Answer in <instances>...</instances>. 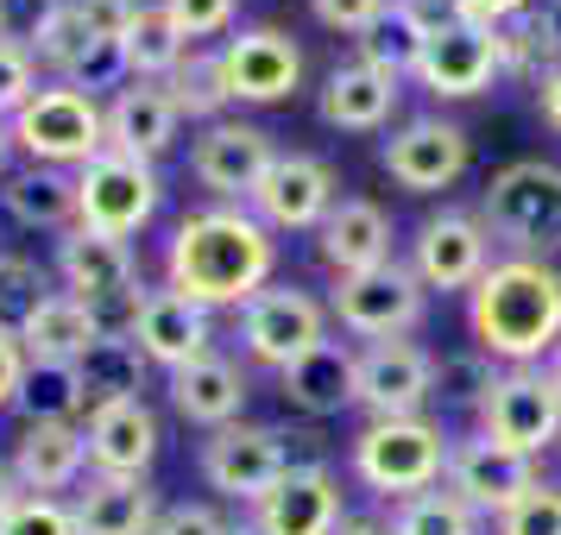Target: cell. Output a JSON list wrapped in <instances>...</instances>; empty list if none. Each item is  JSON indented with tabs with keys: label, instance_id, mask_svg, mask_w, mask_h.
<instances>
[{
	"label": "cell",
	"instance_id": "obj_1",
	"mask_svg": "<svg viewBox=\"0 0 561 535\" xmlns=\"http://www.w3.org/2000/svg\"><path fill=\"white\" fill-rule=\"evenodd\" d=\"M278 265V240L259 221L253 208H203V214H183L171 246H164V271L171 290L190 296L203 309H247L272 283Z\"/></svg>",
	"mask_w": 561,
	"mask_h": 535
},
{
	"label": "cell",
	"instance_id": "obj_2",
	"mask_svg": "<svg viewBox=\"0 0 561 535\" xmlns=\"http://www.w3.org/2000/svg\"><path fill=\"white\" fill-rule=\"evenodd\" d=\"M467 328L473 353L530 365L556 353L561 340V271L542 258H499L485 265V278L467 290Z\"/></svg>",
	"mask_w": 561,
	"mask_h": 535
},
{
	"label": "cell",
	"instance_id": "obj_3",
	"mask_svg": "<svg viewBox=\"0 0 561 535\" xmlns=\"http://www.w3.org/2000/svg\"><path fill=\"white\" fill-rule=\"evenodd\" d=\"M485 233H499L505 246H517V258L561 253V164L549 158H517L480 196Z\"/></svg>",
	"mask_w": 561,
	"mask_h": 535
},
{
	"label": "cell",
	"instance_id": "obj_4",
	"mask_svg": "<svg viewBox=\"0 0 561 535\" xmlns=\"http://www.w3.org/2000/svg\"><path fill=\"white\" fill-rule=\"evenodd\" d=\"M354 473L379 498H416L448 473V434L423 416H373L354 441Z\"/></svg>",
	"mask_w": 561,
	"mask_h": 535
},
{
	"label": "cell",
	"instance_id": "obj_5",
	"mask_svg": "<svg viewBox=\"0 0 561 535\" xmlns=\"http://www.w3.org/2000/svg\"><path fill=\"white\" fill-rule=\"evenodd\" d=\"M13 146H26L32 164L82 171L95 152H107V114L95 107V95H82L70 82H45V89L13 114Z\"/></svg>",
	"mask_w": 561,
	"mask_h": 535
},
{
	"label": "cell",
	"instance_id": "obj_6",
	"mask_svg": "<svg viewBox=\"0 0 561 535\" xmlns=\"http://www.w3.org/2000/svg\"><path fill=\"white\" fill-rule=\"evenodd\" d=\"M158 202H164V183H158V171L146 158L95 152L77 171V228L127 240V233H139L158 214Z\"/></svg>",
	"mask_w": 561,
	"mask_h": 535
},
{
	"label": "cell",
	"instance_id": "obj_7",
	"mask_svg": "<svg viewBox=\"0 0 561 535\" xmlns=\"http://www.w3.org/2000/svg\"><path fill=\"white\" fill-rule=\"evenodd\" d=\"M480 434L492 441H505L517 454H542L549 441H561V391L549 372H536V365H511L492 379L480 404Z\"/></svg>",
	"mask_w": 561,
	"mask_h": 535
},
{
	"label": "cell",
	"instance_id": "obj_8",
	"mask_svg": "<svg viewBox=\"0 0 561 535\" xmlns=\"http://www.w3.org/2000/svg\"><path fill=\"white\" fill-rule=\"evenodd\" d=\"M240 340L259 365L284 372L290 359H304L309 347L329 340V309L316 303L309 290H290V283H265L253 303L240 309Z\"/></svg>",
	"mask_w": 561,
	"mask_h": 535
},
{
	"label": "cell",
	"instance_id": "obj_9",
	"mask_svg": "<svg viewBox=\"0 0 561 535\" xmlns=\"http://www.w3.org/2000/svg\"><path fill=\"white\" fill-rule=\"evenodd\" d=\"M290 473V454H284L278 429H259V422H228L203 441V479L233 498V504H259L272 485Z\"/></svg>",
	"mask_w": 561,
	"mask_h": 535
},
{
	"label": "cell",
	"instance_id": "obj_10",
	"mask_svg": "<svg viewBox=\"0 0 561 535\" xmlns=\"http://www.w3.org/2000/svg\"><path fill=\"white\" fill-rule=\"evenodd\" d=\"M278 164L272 132L253 120H215L203 127V139L190 146V171L203 189H215L221 202H253V189L265 183V171Z\"/></svg>",
	"mask_w": 561,
	"mask_h": 535
},
{
	"label": "cell",
	"instance_id": "obj_11",
	"mask_svg": "<svg viewBox=\"0 0 561 535\" xmlns=\"http://www.w3.org/2000/svg\"><path fill=\"white\" fill-rule=\"evenodd\" d=\"M334 315L347 334L366 340H404L423 322V278L404 265H379L366 278H341L334 283Z\"/></svg>",
	"mask_w": 561,
	"mask_h": 535
},
{
	"label": "cell",
	"instance_id": "obj_12",
	"mask_svg": "<svg viewBox=\"0 0 561 535\" xmlns=\"http://www.w3.org/2000/svg\"><path fill=\"white\" fill-rule=\"evenodd\" d=\"M221 82H228V102L247 107L290 102V89L304 82V51L278 26H247L240 38L221 45Z\"/></svg>",
	"mask_w": 561,
	"mask_h": 535
},
{
	"label": "cell",
	"instance_id": "obj_13",
	"mask_svg": "<svg viewBox=\"0 0 561 535\" xmlns=\"http://www.w3.org/2000/svg\"><path fill=\"white\" fill-rule=\"evenodd\" d=\"M499 77V32L473 26V20H448V26L430 32L423 45V63H416V82L442 95V102H473L480 89H492Z\"/></svg>",
	"mask_w": 561,
	"mask_h": 535
},
{
	"label": "cell",
	"instance_id": "obj_14",
	"mask_svg": "<svg viewBox=\"0 0 561 535\" xmlns=\"http://www.w3.org/2000/svg\"><path fill=\"white\" fill-rule=\"evenodd\" d=\"M530 485H536V460L505 447V441H492V434H467V441L448 447V491L467 498L480 516L511 510Z\"/></svg>",
	"mask_w": 561,
	"mask_h": 535
},
{
	"label": "cell",
	"instance_id": "obj_15",
	"mask_svg": "<svg viewBox=\"0 0 561 535\" xmlns=\"http://www.w3.org/2000/svg\"><path fill=\"white\" fill-rule=\"evenodd\" d=\"M253 214L272 233H309L334 214V171L309 152H278V164L265 171L253 189Z\"/></svg>",
	"mask_w": 561,
	"mask_h": 535
},
{
	"label": "cell",
	"instance_id": "obj_16",
	"mask_svg": "<svg viewBox=\"0 0 561 535\" xmlns=\"http://www.w3.org/2000/svg\"><path fill=\"white\" fill-rule=\"evenodd\" d=\"M354 397L373 416H416L435 397V359L416 340H373L354 359Z\"/></svg>",
	"mask_w": 561,
	"mask_h": 535
},
{
	"label": "cell",
	"instance_id": "obj_17",
	"mask_svg": "<svg viewBox=\"0 0 561 535\" xmlns=\"http://www.w3.org/2000/svg\"><path fill=\"white\" fill-rule=\"evenodd\" d=\"M253 530L259 535H334L341 530V485H334V473L322 460L290 466L253 504Z\"/></svg>",
	"mask_w": 561,
	"mask_h": 535
},
{
	"label": "cell",
	"instance_id": "obj_18",
	"mask_svg": "<svg viewBox=\"0 0 561 535\" xmlns=\"http://www.w3.org/2000/svg\"><path fill=\"white\" fill-rule=\"evenodd\" d=\"M467 132L455 120H410L398 139H385L379 164L391 171V183H404L410 196H435V189H448V183L467 171Z\"/></svg>",
	"mask_w": 561,
	"mask_h": 535
},
{
	"label": "cell",
	"instance_id": "obj_19",
	"mask_svg": "<svg viewBox=\"0 0 561 535\" xmlns=\"http://www.w3.org/2000/svg\"><path fill=\"white\" fill-rule=\"evenodd\" d=\"M485 240H492L485 221L442 208L416 228V265L410 271L423 278V290H473L485 278Z\"/></svg>",
	"mask_w": 561,
	"mask_h": 535
},
{
	"label": "cell",
	"instance_id": "obj_20",
	"mask_svg": "<svg viewBox=\"0 0 561 535\" xmlns=\"http://www.w3.org/2000/svg\"><path fill=\"white\" fill-rule=\"evenodd\" d=\"M57 278L70 283V296H82V303H107V296L139 290V265H133L127 240L95 228H70L57 240Z\"/></svg>",
	"mask_w": 561,
	"mask_h": 535
},
{
	"label": "cell",
	"instance_id": "obj_21",
	"mask_svg": "<svg viewBox=\"0 0 561 535\" xmlns=\"http://www.w3.org/2000/svg\"><path fill=\"white\" fill-rule=\"evenodd\" d=\"M133 340H139V353L152 359V365L178 372V365H190V359L208 353L215 322H208L203 303H190V296H178V290H146V309H139Z\"/></svg>",
	"mask_w": 561,
	"mask_h": 535
},
{
	"label": "cell",
	"instance_id": "obj_22",
	"mask_svg": "<svg viewBox=\"0 0 561 535\" xmlns=\"http://www.w3.org/2000/svg\"><path fill=\"white\" fill-rule=\"evenodd\" d=\"M89 466L95 473H114V479H146V466L158 454V416L146 397H133V404H107L89 416Z\"/></svg>",
	"mask_w": 561,
	"mask_h": 535
},
{
	"label": "cell",
	"instance_id": "obj_23",
	"mask_svg": "<svg viewBox=\"0 0 561 535\" xmlns=\"http://www.w3.org/2000/svg\"><path fill=\"white\" fill-rule=\"evenodd\" d=\"M316 253L334 278H366L391 265V221H385L379 202H334V214L316 228Z\"/></svg>",
	"mask_w": 561,
	"mask_h": 535
},
{
	"label": "cell",
	"instance_id": "obj_24",
	"mask_svg": "<svg viewBox=\"0 0 561 535\" xmlns=\"http://www.w3.org/2000/svg\"><path fill=\"white\" fill-rule=\"evenodd\" d=\"M7 466H13V479L26 485V498H51V491H70L82 479L89 441H82L77 422H26Z\"/></svg>",
	"mask_w": 561,
	"mask_h": 535
},
{
	"label": "cell",
	"instance_id": "obj_25",
	"mask_svg": "<svg viewBox=\"0 0 561 535\" xmlns=\"http://www.w3.org/2000/svg\"><path fill=\"white\" fill-rule=\"evenodd\" d=\"M183 114L171 107L164 82H127L114 102H107V152H127V158H164L178 146Z\"/></svg>",
	"mask_w": 561,
	"mask_h": 535
},
{
	"label": "cell",
	"instance_id": "obj_26",
	"mask_svg": "<svg viewBox=\"0 0 561 535\" xmlns=\"http://www.w3.org/2000/svg\"><path fill=\"white\" fill-rule=\"evenodd\" d=\"M354 347L347 340H322V347H309L304 359H290L278 372V391L290 409H304V416H341V409H354Z\"/></svg>",
	"mask_w": 561,
	"mask_h": 535
},
{
	"label": "cell",
	"instance_id": "obj_27",
	"mask_svg": "<svg viewBox=\"0 0 561 535\" xmlns=\"http://www.w3.org/2000/svg\"><path fill=\"white\" fill-rule=\"evenodd\" d=\"M171 404H178L183 422H196V429H228L240 422V409H247V379H240V365L221 353H203L178 365L171 372Z\"/></svg>",
	"mask_w": 561,
	"mask_h": 535
},
{
	"label": "cell",
	"instance_id": "obj_28",
	"mask_svg": "<svg viewBox=\"0 0 561 535\" xmlns=\"http://www.w3.org/2000/svg\"><path fill=\"white\" fill-rule=\"evenodd\" d=\"M77 535H152L158 530V491L146 479H114V473H95V479L77 491Z\"/></svg>",
	"mask_w": 561,
	"mask_h": 535
},
{
	"label": "cell",
	"instance_id": "obj_29",
	"mask_svg": "<svg viewBox=\"0 0 561 535\" xmlns=\"http://www.w3.org/2000/svg\"><path fill=\"white\" fill-rule=\"evenodd\" d=\"M398 107V82L379 77L373 63H341L322 82V120L341 132H379Z\"/></svg>",
	"mask_w": 561,
	"mask_h": 535
},
{
	"label": "cell",
	"instance_id": "obj_30",
	"mask_svg": "<svg viewBox=\"0 0 561 535\" xmlns=\"http://www.w3.org/2000/svg\"><path fill=\"white\" fill-rule=\"evenodd\" d=\"M95 340H102V328H95V309L82 303V296H70V290H57L51 303L32 315V328L20 334L26 359H57V365H77Z\"/></svg>",
	"mask_w": 561,
	"mask_h": 535
},
{
	"label": "cell",
	"instance_id": "obj_31",
	"mask_svg": "<svg viewBox=\"0 0 561 535\" xmlns=\"http://www.w3.org/2000/svg\"><path fill=\"white\" fill-rule=\"evenodd\" d=\"M146 365L152 359L139 353V340H114L102 334L89 353L77 359V379H82V397H89V416L107 404H133L139 391H146Z\"/></svg>",
	"mask_w": 561,
	"mask_h": 535
},
{
	"label": "cell",
	"instance_id": "obj_32",
	"mask_svg": "<svg viewBox=\"0 0 561 535\" xmlns=\"http://www.w3.org/2000/svg\"><path fill=\"white\" fill-rule=\"evenodd\" d=\"M0 202H7V214H13L20 228H45V233L64 228L70 233V221H77V177H64L51 164H32L20 177H7Z\"/></svg>",
	"mask_w": 561,
	"mask_h": 535
},
{
	"label": "cell",
	"instance_id": "obj_33",
	"mask_svg": "<svg viewBox=\"0 0 561 535\" xmlns=\"http://www.w3.org/2000/svg\"><path fill=\"white\" fill-rule=\"evenodd\" d=\"M121 51H127L133 82H164V77L183 63V57H190V38L178 32V20H171L164 7H139V20L127 26Z\"/></svg>",
	"mask_w": 561,
	"mask_h": 535
},
{
	"label": "cell",
	"instance_id": "obj_34",
	"mask_svg": "<svg viewBox=\"0 0 561 535\" xmlns=\"http://www.w3.org/2000/svg\"><path fill=\"white\" fill-rule=\"evenodd\" d=\"M423 45H430V26H423V20H410L404 7L391 0V13H385L366 38H359V63H373V70H379V77H391V82H404V77H416Z\"/></svg>",
	"mask_w": 561,
	"mask_h": 535
},
{
	"label": "cell",
	"instance_id": "obj_35",
	"mask_svg": "<svg viewBox=\"0 0 561 535\" xmlns=\"http://www.w3.org/2000/svg\"><path fill=\"white\" fill-rule=\"evenodd\" d=\"M164 95H171V107H178L183 120H203V127H215L221 120V107H228V82H221V51H190L164 77Z\"/></svg>",
	"mask_w": 561,
	"mask_h": 535
},
{
	"label": "cell",
	"instance_id": "obj_36",
	"mask_svg": "<svg viewBox=\"0 0 561 535\" xmlns=\"http://www.w3.org/2000/svg\"><path fill=\"white\" fill-rule=\"evenodd\" d=\"M20 409H26V422H77L82 409H89L77 365L32 359V365H26V384H20Z\"/></svg>",
	"mask_w": 561,
	"mask_h": 535
},
{
	"label": "cell",
	"instance_id": "obj_37",
	"mask_svg": "<svg viewBox=\"0 0 561 535\" xmlns=\"http://www.w3.org/2000/svg\"><path fill=\"white\" fill-rule=\"evenodd\" d=\"M556 70H561V45L542 32L536 13L499 26V77H517V82H536V89H542Z\"/></svg>",
	"mask_w": 561,
	"mask_h": 535
},
{
	"label": "cell",
	"instance_id": "obj_38",
	"mask_svg": "<svg viewBox=\"0 0 561 535\" xmlns=\"http://www.w3.org/2000/svg\"><path fill=\"white\" fill-rule=\"evenodd\" d=\"M391 535H480V510L467 498H455V491L430 485V491H416V498L398 504Z\"/></svg>",
	"mask_w": 561,
	"mask_h": 535
},
{
	"label": "cell",
	"instance_id": "obj_39",
	"mask_svg": "<svg viewBox=\"0 0 561 535\" xmlns=\"http://www.w3.org/2000/svg\"><path fill=\"white\" fill-rule=\"evenodd\" d=\"M57 290L45 283V271L32 265V258H20V253H0V334H20L32 328V315L51 303Z\"/></svg>",
	"mask_w": 561,
	"mask_h": 535
},
{
	"label": "cell",
	"instance_id": "obj_40",
	"mask_svg": "<svg viewBox=\"0 0 561 535\" xmlns=\"http://www.w3.org/2000/svg\"><path fill=\"white\" fill-rule=\"evenodd\" d=\"M89 45H95V32L82 26L77 0H64V7H57V20L45 26V38H38V51H32V57H38L45 70H57V82H64V77L82 63V51H89Z\"/></svg>",
	"mask_w": 561,
	"mask_h": 535
},
{
	"label": "cell",
	"instance_id": "obj_41",
	"mask_svg": "<svg viewBox=\"0 0 561 535\" xmlns=\"http://www.w3.org/2000/svg\"><path fill=\"white\" fill-rule=\"evenodd\" d=\"M492 359L485 353H460V359H442L435 365V397L442 404H455V409H480L485 404V391H492Z\"/></svg>",
	"mask_w": 561,
	"mask_h": 535
},
{
	"label": "cell",
	"instance_id": "obj_42",
	"mask_svg": "<svg viewBox=\"0 0 561 535\" xmlns=\"http://www.w3.org/2000/svg\"><path fill=\"white\" fill-rule=\"evenodd\" d=\"M499 535H561V485L536 479L511 510H499Z\"/></svg>",
	"mask_w": 561,
	"mask_h": 535
},
{
	"label": "cell",
	"instance_id": "obj_43",
	"mask_svg": "<svg viewBox=\"0 0 561 535\" xmlns=\"http://www.w3.org/2000/svg\"><path fill=\"white\" fill-rule=\"evenodd\" d=\"M64 82H70V89H82V95H95V89H114V95H121V89L133 82L127 51H121L114 38H95V45L82 51V63H77V70H70Z\"/></svg>",
	"mask_w": 561,
	"mask_h": 535
},
{
	"label": "cell",
	"instance_id": "obj_44",
	"mask_svg": "<svg viewBox=\"0 0 561 535\" xmlns=\"http://www.w3.org/2000/svg\"><path fill=\"white\" fill-rule=\"evenodd\" d=\"M0 535H77V516L57 498H20L0 516Z\"/></svg>",
	"mask_w": 561,
	"mask_h": 535
},
{
	"label": "cell",
	"instance_id": "obj_45",
	"mask_svg": "<svg viewBox=\"0 0 561 535\" xmlns=\"http://www.w3.org/2000/svg\"><path fill=\"white\" fill-rule=\"evenodd\" d=\"M32 95H38V57L0 38V120H13Z\"/></svg>",
	"mask_w": 561,
	"mask_h": 535
},
{
	"label": "cell",
	"instance_id": "obj_46",
	"mask_svg": "<svg viewBox=\"0 0 561 535\" xmlns=\"http://www.w3.org/2000/svg\"><path fill=\"white\" fill-rule=\"evenodd\" d=\"M57 7L64 0H0V38L20 45V51H38V38L57 20Z\"/></svg>",
	"mask_w": 561,
	"mask_h": 535
},
{
	"label": "cell",
	"instance_id": "obj_47",
	"mask_svg": "<svg viewBox=\"0 0 561 535\" xmlns=\"http://www.w3.org/2000/svg\"><path fill=\"white\" fill-rule=\"evenodd\" d=\"M233 7H240V0H164V13L178 20L183 38H215V32H228Z\"/></svg>",
	"mask_w": 561,
	"mask_h": 535
},
{
	"label": "cell",
	"instance_id": "obj_48",
	"mask_svg": "<svg viewBox=\"0 0 561 535\" xmlns=\"http://www.w3.org/2000/svg\"><path fill=\"white\" fill-rule=\"evenodd\" d=\"M309 7H316V20L329 32H359V38L391 13V0H309Z\"/></svg>",
	"mask_w": 561,
	"mask_h": 535
},
{
	"label": "cell",
	"instance_id": "obj_49",
	"mask_svg": "<svg viewBox=\"0 0 561 535\" xmlns=\"http://www.w3.org/2000/svg\"><path fill=\"white\" fill-rule=\"evenodd\" d=\"M77 13H82V26L95 32V38H127V26L139 20V0H77Z\"/></svg>",
	"mask_w": 561,
	"mask_h": 535
},
{
	"label": "cell",
	"instance_id": "obj_50",
	"mask_svg": "<svg viewBox=\"0 0 561 535\" xmlns=\"http://www.w3.org/2000/svg\"><path fill=\"white\" fill-rule=\"evenodd\" d=\"M152 535H228V523H221L208 504H171L164 516H158Z\"/></svg>",
	"mask_w": 561,
	"mask_h": 535
},
{
	"label": "cell",
	"instance_id": "obj_51",
	"mask_svg": "<svg viewBox=\"0 0 561 535\" xmlns=\"http://www.w3.org/2000/svg\"><path fill=\"white\" fill-rule=\"evenodd\" d=\"M26 347L13 340V334H0V409H13L20 404V384H26Z\"/></svg>",
	"mask_w": 561,
	"mask_h": 535
},
{
	"label": "cell",
	"instance_id": "obj_52",
	"mask_svg": "<svg viewBox=\"0 0 561 535\" xmlns=\"http://www.w3.org/2000/svg\"><path fill=\"white\" fill-rule=\"evenodd\" d=\"M530 0H455V20H473V26H505V20H524Z\"/></svg>",
	"mask_w": 561,
	"mask_h": 535
},
{
	"label": "cell",
	"instance_id": "obj_53",
	"mask_svg": "<svg viewBox=\"0 0 561 535\" xmlns=\"http://www.w3.org/2000/svg\"><path fill=\"white\" fill-rule=\"evenodd\" d=\"M536 107H542V120H549V127L561 132V70L549 82H542V89H536Z\"/></svg>",
	"mask_w": 561,
	"mask_h": 535
},
{
	"label": "cell",
	"instance_id": "obj_54",
	"mask_svg": "<svg viewBox=\"0 0 561 535\" xmlns=\"http://www.w3.org/2000/svg\"><path fill=\"white\" fill-rule=\"evenodd\" d=\"M20 498H26V485L13 479V466H7V460H0V516H7V510L20 504Z\"/></svg>",
	"mask_w": 561,
	"mask_h": 535
},
{
	"label": "cell",
	"instance_id": "obj_55",
	"mask_svg": "<svg viewBox=\"0 0 561 535\" xmlns=\"http://www.w3.org/2000/svg\"><path fill=\"white\" fill-rule=\"evenodd\" d=\"M536 20H542V32H549V38H556V45H561V0H549V7L536 13Z\"/></svg>",
	"mask_w": 561,
	"mask_h": 535
},
{
	"label": "cell",
	"instance_id": "obj_56",
	"mask_svg": "<svg viewBox=\"0 0 561 535\" xmlns=\"http://www.w3.org/2000/svg\"><path fill=\"white\" fill-rule=\"evenodd\" d=\"M334 535H391V530H379V523H341Z\"/></svg>",
	"mask_w": 561,
	"mask_h": 535
},
{
	"label": "cell",
	"instance_id": "obj_57",
	"mask_svg": "<svg viewBox=\"0 0 561 535\" xmlns=\"http://www.w3.org/2000/svg\"><path fill=\"white\" fill-rule=\"evenodd\" d=\"M549 379H556V391H561V340H556V353H549Z\"/></svg>",
	"mask_w": 561,
	"mask_h": 535
},
{
	"label": "cell",
	"instance_id": "obj_58",
	"mask_svg": "<svg viewBox=\"0 0 561 535\" xmlns=\"http://www.w3.org/2000/svg\"><path fill=\"white\" fill-rule=\"evenodd\" d=\"M7 146H13V132L0 127V171H7Z\"/></svg>",
	"mask_w": 561,
	"mask_h": 535
}]
</instances>
